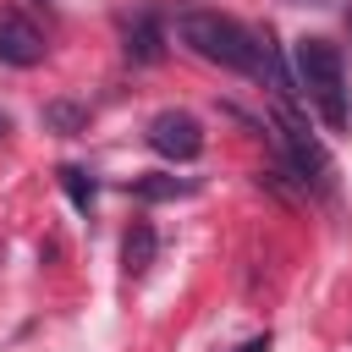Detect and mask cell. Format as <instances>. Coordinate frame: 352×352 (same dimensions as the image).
I'll return each instance as SVG.
<instances>
[{"instance_id":"6da1fadb","label":"cell","mask_w":352,"mask_h":352,"mask_svg":"<svg viewBox=\"0 0 352 352\" xmlns=\"http://www.w3.org/2000/svg\"><path fill=\"white\" fill-rule=\"evenodd\" d=\"M176 38L198 55V60H214L226 72H258V33H248L236 16L226 11H182L176 16Z\"/></svg>"},{"instance_id":"7a4b0ae2","label":"cell","mask_w":352,"mask_h":352,"mask_svg":"<svg viewBox=\"0 0 352 352\" xmlns=\"http://www.w3.org/2000/svg\"><path fill=\"white\" fill-rule=\"evenodd\" d=\"M292 60H297V82L308 88V99H314V110L324 116V126L341 132V126L352 121V110H346V66H341V50H336L330 38H302Z\"/></svg>"},{"instance_id":"3957f363","label":"cell","mask_w":352,"mask_h":352,"mask_svg":"<svg viewBox=\"0 0 352 352\" xmlns=\"http://www.w3.org/2000/svg\"><path fill=\"white\" fill-rule=\"evenodd\" d=\"M275 121H280V148H286V160H292L297 182L324 192V187H330V154H324V143H319V138H314L292 110H280Z\"/></svg>"},{"instance_id":"277c9868","label":"cell","mask_w":352,"mask_h":352,"mask_svg":"<svg viewBox=\"0 0 352 352\" xmlns=\"http://www.w3.org/2000/svg\"><path fill=\"white\" fill-rule=\"evenodd\" d=\"M148 148H154L160 160H176V165L198 160V154H204V126H198V116H187V110H160V116L148 121Z\"/></svg>"},{"instance_id":"5b68a950","label":"cell","mask_w":352,"mask_h":352,"mask_svg":"<svg viewBox=\"0 0 352 352\" xmlns=\"http://www.w3.org/2000/svg\"><path fill=\"white\" fill-rule=\"evenodd\" d=\"M44 28L33 22V16H22V11H0V66H16V72H28V66H38L44 60Z\"/></svg>"},{"instance_id":"8992f818","label":"cell","mask_w":352,"mask_h":352,"mask_svg":"<svg viewBox=\"0 0 352 352\" xmlns=\"http://www.w3.org/2000/svg\"><path fill=\"white\" fill-rule=\"evenodd\" d=\"M126 55H132L138 66H154V60L165 55V28H160L154 16H138V22L126 28Z\"/></svg>"},{"instance_id":"52a82bcc","label":"cell","mask_w":352,"mask_h":352,"mask_svg":"<svg viewBox=\"0 0 352 352\" xmlns=\"http://www.w3.org/2000/svg\"><path fill=\"white\" fill-rule=\"evenodd\" d=\"M154 248H160V242H154V226H132V231L121 236V270H126V275H143V270L154 264Z\"/></svg>"},{"instance_id":"ba28073f","label":"cell","mask_w":352,"mask_h":352,"mask_svg":"<svg viewBox=\"0 0 352 352\" xmlns=\"http://www.w3.org/2000/svg\"><path fill=\"white\" fill-rule=\"evenodd\" d=\"M132 192L148 198V204H160V198H187V192H198V182H187V176H138Z\"/></svg>"},{"instance_id":"9c48e42d","label":"cell","mask_w":352,"mask_h":352,"mask_svg":"<svg viewBox=\"0 0 352 352\" xmlns=\"http://www.w3.org/2000/svg\"><path fill=\"white\" fill-rule=\"evenodd\" d=\"M60 187H66V198H72L77 209L94 204V176H88L82 165H60Z\"/></svg>"},{"instance_id":"30bf717a","label":"cell","mask_w":352,"mask_h":352,"mask_svg":"<svg viewBox=\"0 0 352 352\" xmlns=\"http://www.w3.org/2000/svg\"><path fill=\"white\" fill-rule=\"evenodd\" d=\"M44 121H50L55 132H82V121H88V116H82L77 104H66V99H60V104H44Z\"/></svg>"},{"instance_id":"8fae6325","label":"cell","mask_w":352,"mask_h":352,"mask_svg":"<svg viewBox=\"0 0 352 352\" xmlns=\"http://www.w3.org/2000/svg\"><path fill=\"white\" fill-rule=\"evenodd\" d=\"M236 352H270V336H253V341H242Z\"/></svg>"},{"instance_id":"7c38bea8","label":"cell","mask_w":352,"mask_h":352,"mask_svg":"<svg viewBox=\"0 0 352 352\" xmlns=\"http://www.w3.org/2000/svg\"><path fill=\"white\" fill-rule=\"evenodd\" d=\"M6 138H11V121H6V116H0V143H6Z\"/></svg>"},{"instance_id":"4fadbf2b","label":"cell","mask_w":352,"mask_h":352,"mask_svg":"<svg viewBox=\"0 0 352 352\" xmlns=\"http://www.w3.org/2000/svg\"><path fill=\"white\" fill-rule=\"evenodd\" d=\"M0 253H6V242H0Z\"/></svg>"},{"instance_id":"5bb4252c","label":"cell","mask_w":352,"mask_h":352,"mask_svg":"<svg viewBox=\"0 0 352 352\" xmlns=\"http://www.w3.org/2000/svg\"><path fill=\"white\" fill-rule=\"evenodd\" d=\"M346 22H352V11H346Z\"/></svg>"}]
</instances>
